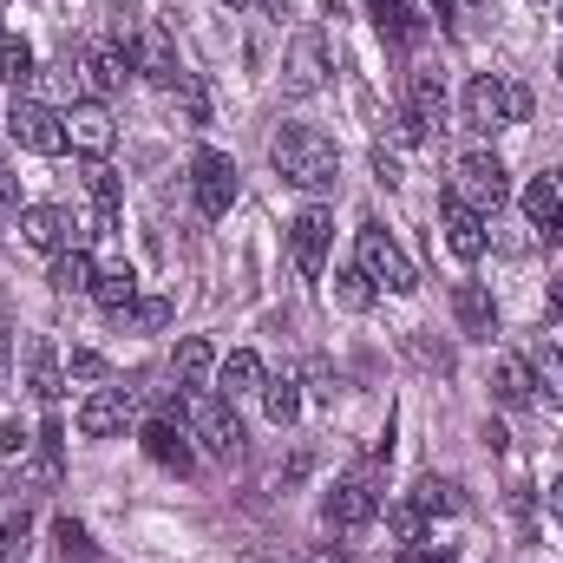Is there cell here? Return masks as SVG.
<instances>
[{"label": "cell", "instance_id": "60d3db41", "mask_svg": "<svg viewBox=\"0 0 563 563\" xmlns=\"http://www.w3.org/2000/svg\"><path fill=\"white\" fill-rule=\"evenodd\" d=\"M400 563H452V551H445V544H426V538H420V544H407V558H400Z\"/></svg>", "mask_w": 563, "mask_h": 563}, {"label": "cell", "instance_id": "4316f807", "mask_svg": "<svg viewBox=\"0 0 563 563\" xmlns=\"http://www.w3.org/2000/svg\"><path fill=\"white\" fill-rule=\"evenodd\" d=\"M374 7V26L387 33V46H413L420 40V20L407 13V0H367Z\"/></svg>", "mask_w": 563, "mask_h": 563}, {"label": "cell", "instance_id": "6da1fadb", "mask_svg": "<svg viewBox=\"0 0 563 563\" xmlns=\"http://www.w3.org/2000/svg\"><path fill=\"white\" fill-rule=\"evenodd\" d=\"M269 164L282 170V184H295V190H334V177H341V151H334V139H321L314 125H282L269 139Z\"/></svg>", "mask_w": 563, "mask_h": 563}, {"label": "cell", "instance_id": "f1b7e54d", "mask_svg": "<svg viewBox=\"0 0 563 563\" xmlns=\"http://www.w3.org/2000/svg\"><path fill=\"white\" fill-rule=\"evenodd\" d=\"M531 380L544 387V400L563 413V347H538L531 354Z\"/></svg>", "mask_w": 563, "mask_h": 563}, {"label": "cell", "instance_id": "ab89813d", "mask_svg": "<svg viewBox=\"0 0 563 563\" xmlns=\"http://www.w3.org/2000/svg\"><path fill=\"white\" fill-rule=\"evenodd\" d=\"M73 374H79V380H106L112 367H106V361H99L92 347H79V354H73Z\"/></svg>", "mask_w": 563, "mask_h": 563}, {"label": "cell", "instance_id": "c3c4849f", "mask_svg": "<svg viewBox=\"0 0 563 563\" xmlns=\"http://www.w3.org/2000/svg\"><path fill=\"white\" fill-rule=\"evenodd\" d=\"M295 563H328V558H295Z\"/></svg>", "mask_w": 563, "mask_h": 563}, {"label": "cell", "instance_id": "d590c367", "mask_svg": "<svg viewBox=\"0 0 563 563\" xmlns=\"http://www.w3.org/2000/svg\"><path fill=\"white\" fill-rule=\"evenodd\" d=\"M26 538H33V518H26V511H20V518H7V525H0V563L26 558Z\"/></svg>", "mask_w": 563, "mask_h": 563}, {"label": "cell", "instance_id": "2e32d148", "mask_svg": "<svg viewBox=\"0 0 563 563\" xmlns=\"http://www.w3.org/2000/svg\"><path fill=\"white\" fill-rule=\"evenodd\" d=\"M452 314H459V334H472V341H492L498 334V301L478 282H459L452 288Z\"/></svg>", "mask_w": 563, "mask_h": 563}, {"label": "cell", "instance_id": "e575fe53", "mask_svg": "<svg viewBox=\"0 0 563 563\" xmlns=\"http://www.w3.org/2000/svg\"><path fill=\"white\" fill-rule=\"evenodd\" d=\"M53 544H59V558H66V563L92 558V538H86V525H79V518H53Z\"/></svg>", "mask_w": 563, "mask_h": 563}, {"label": "cell", "instance_id": "52a82bcc", "mask_svg": "<svg viewBox=\"0 0 563 563\" xmlns=\"http://www.w3.org/2000/svg\"><path fill=\"white\" fill-rule=\"evenodd\" d=\"M361 269H367V282H380V288H394V295H413V288H420L413 263L400 256V243H394L380 223L361 230Z\"/></svg>", "mask_w": 563, "mask_h": 563}, {"label": "cell", "instance_id": "9c48e42d", "mask_svg": "<svg viewBox=\"0 0 563 563\" xmlns=\"http://www.w3.org/2000/svg\"><path fill=\"white\" fill-rule=\"evenodd\" d=\"M66 66L92 86V92H119L125 79H132V46L125 40H106V46H79V53H66Z\"/></svg>", "mask_w": 563, "mask_h": 563}, {"label": "cell", "instance_id": "ac0fdd59", "mask_svg": "<svg viewBox=\"0 0 563 563\" xmlns=\"http://www.w3.org/2000/svg\"><path fill=\"white\" fill-rule=\"evenodd\" d=\"M525 217H531V230H538L544 243H563V190L551 177H531V184H525Z\"/></svg>", "mask_w": 563, "mask_h": 563}, {"label": "cell", "instance_id": "74e56055", "mask_svg": "<svg viewBox=\"0 0 563 563\" xmlns=\"http://www.w3.org/2000/svg\"><path fill=\"white\" fill-rule=\"evenodd\" d=\"M426 525H432V518H426V511L413 505V498H407V505H394V531H400V544H420V538H426Z\"/></svg>", "mask_w": 563, "mask_h": 563}, {"label": "cell", "instance_id": "cb8c5ba5", "mask_svg": "<svg viewBox=\"0 0 563 563\" xmlns=\"http://www.w3.org/2000/svg\"><path fill=\"white\" fill-rule=\"evenodd\" d=\"M79 177H86V190H92V203H99V223H106V230H119V177L106 170V157H86V170H79Z\"/></svg>", "mask_w": 563, "mask_h": 563}, {"label": "cell", "instance_id": "bcb514c9", "mask_svg": "<svg viewBox=\"0 0 563 563\" xmlns=\"http://www.w3.org/2000/svg\"><path fill=\"white\" fill-rule=\"evenodd\" d=\"M321 7H328V20H341V7H347V0H321Z\"/></svg>", "mask_w": 563, "mask_h": 563}, {"label": "cell", "instance_id": "7a4b0ae2", "mask_svg": "<svg viewBox=\"0 0 563 563\" xmlns=\"http://www.w3.org/2000/svg\"><path fill=\"white\" fill-rule=\"evenodd\" d=\"M531 119V86L505 79V73H478L465 86V125L472 132H505V125H525Z\"/></svg>", "mask_w": 563, "mask_h": 563}, {"label": "cell", "instance_id": "5bb4252c", "mask_svg": "<svg viewBox=\"0 0 563 563\" xmlns=\"http://www.w3.org/2000/svg\"><path fill=\"white\" fill-rule=\"evenodd\" d=\"M197 439H203L217 459H243V420L230 413V400H203V394H197Z\"/></svg>", "mask_w": 563, "mask_h": 563}, {"label": "cell", "instance_id": "30bf717a", "mask_svg": "<svg viewBox=\"0 0 563 563\" xmlns=\"http://www.w3.org/2000/svg\"><path fill=\"white\" fill-rule=\"evenodd\" d=\"M132 73H144L151 86H177V79H184V66H177V46H170V33H164L157 20L132 33Z\"/></svg>", "mask_w": 563, "mask_h": 563}, {"label": "cell", "instance_id": "4fadbf2b", "mask_svg": "<svg viewBox=\"0 0 563 563\" xmlns=\"http://www.w3.org/2000/svg\"><path fill=\"white\" fill-rule=\"evenodd\" d=\"M144 452L164 465V472H177V478H190L197 472V452H190V439H184V426L170 420V413H157V420H144Z\"/></svg>", "mask_w": 563, "mask_h": 563}, {"label": "cell", "instance_id": "f35d334b", "mask_svg": "<svg viewBox=\"0 0 563 563\" xmlns=\"http://www.w3.org/2000/svg\"><path fill=\"white\" fill-rule=\"evenodd\" d=\"M7 217H20V177L0 164V223H7Z\"/></svg>", "mask_w": 563, "mask_h": 563}, {"label": "cell", "instance_id": "8d00e7d4", "mask_svg": "<svg viewBox=\"0 0 563 563\" xmlns=\"http://www.w3.org/2000/svg\"><path fill=\"white\" fill-rule=\"evenodd\" d=\"M170 99H177V106H184V119H190V125H203V119H210V99H203V86H197V79H190V73H184V79H177V86H170Z\"/></svg>", "mask_w": 563, "mask_h": 563}, {"label": "cell", "instance_id": "f6af8a7d", "mask_svg": "<svg viewBox=\"0 0 563 563\" xmlns=\"http://www.w3.org/2000/svg\"><path fill=\"white\" fill-rule=\"evenodd\" d=\"M551 518H558V525H563V478H558V485H551Z\"/></svg>", "mask_w": 563, "mask_h": 563}, {"label": "cell", "instance_id": "83f0119b", "mask_svg": "<svg viewBox=\"0 0 563 563\" xmlns=\"http://www.w3.org/2000/svg\"><path fill=\"white\" fill-rule=\"evenodd\" d=\"M407 112L420 119L426 132L445 119V79H439V73H413V99H407Z\"/></svg>", "mask_w": 563, "mask_h": 563}, {"label": "cell", "instance_id": "e0dca14e", "mask_svg": "<svg viewBox=\"0 0 563 563\" xmlns=\"http://www.w3.org/2000/svg\"><path fill=\"white\" fill-rule=\"evenodd\" d=\"M210 374H217V347H210L203 334L177 341V354H170V380H177V394H203Z\"/></svg>", "mask_w": 563, "mask_h": 563}, {"label": "cell", "instance_id": "f907efd6", "mask_svg": "<svg viewBox=\"0 0 563 563\" xmlns=\"http://www.w3.org/2000/svg\"><path fill=\"white\" fill-rule=\"evenodd\" d=\"M79 563H99V558H79Z\"/></svg>", "mask_w": 563, "mask_h": 563}, {"label": "cell", "instance_id": "816d5d0a", "mask_svg": "<svg viewBox=\"0 0 563 563\" xmlns=\"http://www.w3.org/2000/svg\"><path fill=\"white\" fill-rule=\"evenodd\" d=\"M558 73H563V59H558Z\"/></svg>", "mask_w": 563, "mask_h": 563}, {"label": "cell", "instance_id": "b9f144b4", "mask_svg": "<svg viewBox=\"0 0 563 563\" xmlns=\"http://www.w3.org/2000/svg\"><path fill=\"white\" fill-rule=\"evenodd\" d=\"M374 177L394 190V184H400V157H394V151H374Z\"/></svg>", "mask_w": 563, "mask_h": 563}, {"label": "cell", "instance_id": "7c38bea8", "mask_svg": "<svg viewBox=\"0 0 563 563\" xmlns=\"http://www.w3.org/2000/svg\"><path fill=\"white\" fill-rule=\"evenodd\" d=\"M119 139V125H112V112L99 106V99H79L73 112H66V144L73 151H86V157H106Z\"/></svg>", "mask_w": 563, "mask_h": 563}, {"label": "cell", "instance_id": "44dd1931", "mask_svg": "<svg viewBox=\"0 0 563 563\" xmlns=\"http://www.w3.org/2000/svg\"><path fill=\"white\" fill-rule=\"evenodd\" d=\"M92 301H99L106 314H125V308L139 301V276H132V263H112V269H99V282H92Z\"/></svg>", "mask_w": 563, "mask_h": 563}, {"label": "cell", "instance_id": "d4e9b609", "mask_svg": "<svg viewBox=\"0 0 563 563\" xmlns=\"http://www.w3.org/2000/svg\"><path fill=\"white\" fill-rule=\"evenodd\" d=\"M492 394H498L505 407H531V400H538V380H531L525 361H498V367H492Z\"/></svg>", "mask_w": 563, "mask_h": 563}, {"label": "cell", "instance_id": "9a60e30c", "mask_svg": "<svg viewBox=\"0 0 563 563\" xmlns=\"http://www.w3.org/2000/svg\"><path fill=\"white\" fill-rule=\"evenodd\" d=\"M73 210H59V203H33V210H20V236L33 243V250H73Z\"/></svg>", "mask_w": 563, "mask_h": 563}, {"label": "cell", "instance_id": "484cf974", "mask_svg": "<svg viewBox=\"0 0 563 563\" xmlns=\"http://www.w3.org/2000/svg\"><path fill=\"white\" fill-rule=\"evenodd\" d=\"M26 387H33V400H59V361H53V347L46 341H33L26 347Z\"/></svg>", "mask_w": 563, "mask_h": 563}, {"label": "cell", "instance_id": "d6a6232c", "mask_svg": "<svg viewBox=\"0 0 563 563\" xmlns=\"http://www.w3.org/2000/svg\"><path fill=\"white\" fill-rule=\"evenodd\" d=\"M0 79H7V86H26V79H33V46L13 40V33L0 40Z\"/></svg>", "mask_w": 563, "mask_h": 563}, {"label": "cell", "instance_id": "5b68a950", "mask_svg": "<svg viewBox=\"0 0 563 563\" xmlns=\"http://www.w3.org/2000/svg\"><path fill=\"white\" fill-rule=\"evenodd\" d=\"M321 518H328L334 531H361V525H374V518H380V485H374V472H347V478L321 498Z\"/></svg>", "mask_w": 563, "mask_h": 563}, {"label": "cell", "instance_id": "ba28073f", "mask_svg": "<svg viewBox=\"0 0 563 563\" xmlns=\"http://www.w3.org/2000/svg\"><path fill=\"white\" fill-rule=\"evenodd\" d=\"M328 40L308 26V33H295V46H288V66H282V92L288 99H308V92H321L328 86Z\"/></svg>", "mask_w": 563, "mask_h": 563}, {"label": "cell", "instance_id": "7402d4cb", "mask_svg": "<svg viewBox=\"0 0 563 563\" xmlns=\"http://www.w3.org/2000/svg\"><path fill=\"white\" fill-rule=\"evenodd\" d=\"M53 288H59V295H92V282H99V269H92V256H86V250H79V243H73V250H59V256H53Z\"/></svg>", "mask_w": 563, "mask_h": 563}, {"label": "cell", "instance_id": "d6986e66", "mask_svg": "<svg viewBox=\"0 0 563 563\" xmlns=\"http://www.w3.org/2000/svg\"><path fill=\"white\" fill-rule=\"evenodd\" d=\"M445 250H452L459 263H478V256H485V217L465 210V203H452V197H445Z\"/></svg>", "mask_w": 563, "mask_h": 563}, {"label": "cell", "instance_id": "ffe728a7", "mask_svg": "<svg viewBox=\"0 0 563 563\" xmlns=\"http://www.w3.org/2000/svg\"><path fill=\"white\" fill-rule=\"evenodd\" d=\"M125 420H132V400L125 394H92L79 407V432L86 439H112V432H125Z\"/></svg>", "mask_w": 563, "mask_h": 563}, {"label": "cell", "instance_id": "603a6c76", "mask_svg": "<svg viewBox=\"0 0 563 563\" xmlns=\"http://www.w3.org/2000/svg\"><path fill=\"white\" fill-rule=\"evenodd\" d=\"M217 387H223V400L263 394V361H256V354H230V361H217Z\"/></svg>", "mask_w": 563, "mask_h": 563}, {"label": "cell", "instance_id": "7dc6e473", "mask_svg": "<svg viewBox=\"0 0 563 563\" xmlns=\"http://www.w3.org/2000/svg\"><path fill=\"white\" fill-rule=\"evenodd\" d=\"M0 387H7V341H0Z\"/></svg>", "mask_w": 563, "mask_h": 563}, {"label": "cell", "instance_id": "681fc988", "mask_svg": "<svg viewBox=\"0 0 563 563\" xmlns=\"http://www.w3.org/2000/svg\"><path fill=\"white\" fill-rule=\"evenodd\" d=\"M230 7H250V0H230Z\"/></svg>", "mask_w": 563, "mask_h": 563}, {"label": "cell", "instance_id": "3957f363", "mask_svg": "<svg viewBox=\"0 0 563 563\" xmlns=\"http://www.w3.org/2000/svg\"><path fill=\"white\" fill-rule=\"evenodd\" d=\"M505 190H511V184H505V164H498L492 151H465V157L452 164V190H445V197L485 217V210L505 203Z\"/></svg>", "mask_w": 563, "mask_h": 563}, {"label": "cell", "instance_id": "277c9868", "mask_svg": "<svg viewBox=\"0 0 563 563\" xmlns=\"http://www.w3.org/2000/svg\"><path fill=\"white\" fill-rule=\"evenodd\" d=\"M7 132H13L20 151H33V157H59V151H66V112H53V106H40V99H13Z\"/></svg>", "mask_w": 563, "mask_h": 563}, {"label": "cell", "instance_id": "f546056e", "mask_svg": "<svg viewBox=\"0 0 563 563\" xmlns=\"http://www.w3.org/2000/svg\"><path fill=\"white\" fill-rule=\"evenodd\" d=\"M413 505H420L426 518H445V511H459V485H452V478H432V472H426L420 485H413Z\"/></svg>", "mask_w": 563, "mask_h": 563}, {"label": "cell", "instance_id": "ee69618b", "mask_svg": "<svg viewBox=\"0 0 563 563\" xmlns=\"http://www.w3.org/2000/svg\"><path fill=\"white\" fill-rule=\"evenodd\" d=\"M551 321H563V276L551 282Z\"/></svg>", "mask_w": 563, "mask_h": 563}, {"label": "cell", "instance_id": "836d02e7", "mask_svg": "<svg viewBox=\"0 0 563 563\" xmlns=\"http://www.w3.org/2000/svg\"><path fill=\"white\" fill-rule=\"evenodd\" d=\"M263 407H269V420H276V426H295V413H301L295 380H263Z\"/></svg>", "mask_w": 563, "mask_h": 563}, {"label": "cell", "instance_id": "1f68e13d", "mask_svg": "<svg viewBox=\"0 0 563 563\" xmlns=\"http://www.w3.org/2000/svg\"><path fill=\"white\" fill-rule=\"evenodd\" d=\"M125 314H132V328H144V334H157V328H170L177 301H170V295H144V301H132ZM125 314H119V321H125Z\"/></svg>", "mask_w": 563, "mask_h": 563}, {"label": "cell", "instance_id": "7bdbcfd3", "mask_svg": "<svg viewBox=\"0 0 563 563\" xmlns=\"http://www.w3.org/2000/svg\"><path fill=\"white\" fill-rule=\"evenodd\" d=\"M256 7H263L269 20H288V7H295V0H256Z\"/></svg>", "mask_w": 563, "mask_h": 563}, {"label": "cell", "instance_id": "8fae6325", "mask_svg": "<svg viewBox=\"0 0 563 563\" xmlns=\"http://www.w3.org/2000/svg\"><path fill=\"white\" fill-rule=\"evenodd\" d=\"M328 243H334V217H328V210H301V217L288 223V250H295V269H301V276H321Z\"/></svg>", "mask_w": 563, "mask_h": 563}, {"label": "cell", "instance_id": "4dcf8cb0", "mask_svg": "<svg viewBox=\"0 0 563 563\" xmlns=\"http://www.w3.org/2000/svg\"><path fill=\"white\" fill-rule=\"evenodd\" d=\"M334 301H341L347 314H361V308H374V282H367V269H361V263L334 276Z\"/></svg>", "mask_w": 563, "mask_h": 563}, {"label": "cell", "instance_id": "8992f818", "mask_svg": "<svg viewBox=\"0 0 563 563\" xmlns=\"http://www.w3.org/2000/svg\"><path fill=\"white\" fill-rule=\"evenodd\" d=\"M190 197H197V217H230V203H236V164L223 157V151H197V164H190Z\"/></svg>", "mask_w": 563, "mask_h": 563}]
</instances>
